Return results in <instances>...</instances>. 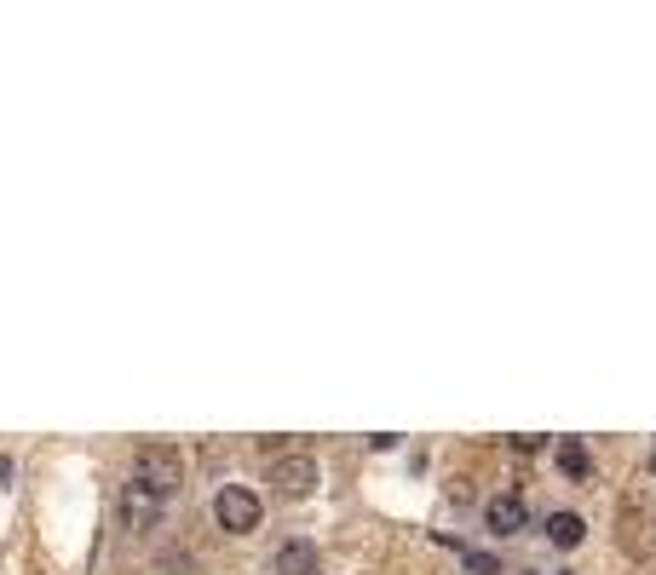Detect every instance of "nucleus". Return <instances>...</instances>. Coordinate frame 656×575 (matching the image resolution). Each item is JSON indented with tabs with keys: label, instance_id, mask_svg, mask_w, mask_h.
Wrapping results in <instances>:
<instances>
[{
	"label": "nucleus",
	"instance_id": "nucleus-1",
	"mask_svg": "<svg viewBox=\"0 0 656 575\" xmlns=\"http://www.w3.org/2000/svg\"><path fill=\"white\" fill-rule=\"evenodd\" d=\"M133 478L167 501V495L185 489V460H179V449H167V443H144L139 460H133Z\"/></svg>",
	"mask_w": 656,
	"mask_h": 575
},
{
	"label": "nucleus",
	"instance_id": "nucleus-10",
	"mask_svg": "<svg viewBox=\"0 0 656 575\" xmlns=\"http://www.w3.org/2000/svg\"><path fill=\"white\" fill-rule=\"evenodd\" d=\"M513 449H518V455H541V449H547V437H513Z\"/></svg>",
	"mask_w": 656,
	"mask_h": 575
},
{
	"label": "nucleus",
	"instance_id": "nucleus-3",
	"mask_svg": "<svg viewBox=\"0 0 656 575\" xmlns=\"http://www.w3.org/2000/svg\"><path fill=\"white\" fill-rule=\"evenodd\" d=\"M162 495H156V489H144L139 478H127L121 483V495H116V518H121V529H127V535H144V529H156L162 524Z\"/></svg>",
	"mask_w": 656,
	"mask_h": 575
},
{
	"label": "nucleus",
	"instance_id": "nucleus-4",
	"mask_svg": "<svg viewBox=\"0 0 656 575\" xmlns=\"http://www.w3.org/2000/svg\"><path fill=\"white\" fill-rule=\"evenodd\" d=\"M271 489H277L282 501H305V495L317 489V460H311V455L271 460Z\"/></svg>",
	"mask_w": 656,
	"mask_h": 575
},
{
	"label": "nucleus",
	"instance_id": "nucleus-5",
	"mask_svg": "<svg viewBox=\"0 0 656 575\" xmlns=\"http://www.w3.org/2000/svg\"><path fill=\"white\" fill-rule=\"evenodd\" d=\"M484 524H490L495 535H518V529H530V506L518 501L513 489H507V495H490V501H484Z\"/></svg>",
	"mask_w": 656,
	"mask_h": 575
},
{
	"label": "nucleus",
	"instance_id": "nucleus-7",
	"mask_svg": "<svg viewBox=\"0 0 656 575\" xmlns=\"http://www.w3.org/2000/svg\"><path fill=\"white\" fill-rule=\"evenodd\" d=\"M582 535H587L582 512H553V518H547V541H553V547H582Z\"/></svg>",
	"mask_w": 656,
	"mask_h": 575
},
{
	"label": "nucleus",
	"instance_id": "nucleus-9",
	"mask_svg": "<svg viewBox=\"0 0 656 575\" xmlns=\"http://www.w3.org/2000/svg\"><path fill=\"white\" fill-rule=\"evenodd\" d=\"M461 558H467L472 575H501V558H495V552H484V547H467Z\"/></svg>",
	"mask_w": 656,
	"mask_h": 575
},
{
	"label": "nucleus",
	"instance_id": "nucleus-2",
	"mask_svg": "<svg viewBox=\"0 0 656 575\" xmlns=\"http://www.w3.org/2000/svg\"><path fill=\"white\" fill-rule=\"evenodd\" d=\"M213 518H219L225 535H254L259 518H265V506H259V495L248 483H225V489L213 495Z\"/></svg>",
	"mask_w": 656,
	"mask_h": 575
},
{
	"label": "nucleus",
	"instance_id": "nucleus-11",
	"mask_svg": "<svg viewBox=\"0 0 656 575\" xmlns=\"http://www.w3.org/2000/svg\"><path fill=\"white\" fill-rule=\"evenodd\" d=\"M651 466H656V455H651Z\"/></svg>",
	"mask_w": 656,
	"mask_h": 575
},
{
	"label": "nucleus",
	"instance_id": "nucleus-8",
	"mask_svg": "<svg viewBox=\"0 0 656 575\" xmlns=\"http://www.w3.org/2000/svg\"><path fill=\"white\" fill-rule=\"evenodd\" d=\"M559 466H564V478H593V455H587L582 437H564L559 443Z\"/></svg>",
	"mask_w": 656,
	"mask_h": 575
},
{
	"label": "nucleus",
	"instance_id": "nucleus-6",
	"mask_svg": "<svg viewBox=\"0 0 656 575\" xmlns=\"http://www.w3.org/2000/svg\"><path fill=\"white\" fill-rule=\"evenodd\" d=\"M271 575H317V547H311V541H288V547H277Z\"/></svg>",
	"mask_w": 656,
	"mask_h": 575
}]
</instances>
